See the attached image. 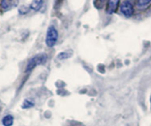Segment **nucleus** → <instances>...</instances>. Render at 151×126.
<instances>
[{
	"label": "nucleus",
	"mask_w": 151,
	"mask_h": 126,
	"mask_svg": "<svg viewBox=\"0 0 151 126\" xmlns=\"http://www.w3.org/2000/svg\"><path fill=\"white\" fill-rule=\"evenodd\" d=\"M48 56L46 53H39L32 57L28 61L26 66V73L31 72L34 68H35L37 66H40L42 64H44L47 61Z\"/></svg>",
	"instance_id": "f257e3e1"
},
{
	"label": "nucleus",
	"mask_w": 151,
	"mask_h": 126,
	"mask_svg": "<svg viewBox=\"0 0 151 126\" xmlns=\"http://www.w3.org/2000/svg\"><path fill=\"white\" fill-rule=\"evenodd\" d=\"M58 38V32L57 28L54 26L49 27L47 30V34H46V39H45L47 46L53 47L57 44Z\"/></svg>",
	"instance_id": "f03ea898"
},
{
	"label": "nucleus",
	"mask_w": 151,
	"mask_h": 126,
	"mask_svg": "<svg viewBox=\"0 0 151 126\" xmlns=\"http://www.w3.org/2000/svg\"><path fill=\"white\" fill-rule=\"evenodd\" d=\"M120 12L121 13L127 17V18H130L133 16L134 12V8L132 3L128 2V1H124L121 5H120Z\"/></svg>",
	"instance_id": "7ed1b4c3"
},
{
	"label": "nucleus",
	"mask_w": 151,
	"mask_h": 126,
	"mask_svg": "<svg viewBox=\"0 0 151 126\" xmlns=\"http://www.w3.org/2000/svg\"><path fill=\"white\" fill-rule=\"evenodd\" d=\"M120 0H107L106 4V12L108 14H113L116 12L117 9L119 6Z\"/></svg>",
	"instance_id": "20e7f679"
},
{
	"label": "nucleus",
	"mask_w": 151,
	"mask_h": 126,
	"mask_svg": "<svg viewBox=\"0 0 151 126\" xmlns=\"http://www.w3.org/2000/svg\"><path fill=\"white\" fill-rule=\"evenodd\" d=\"M19 4V0H1V8L4 11H9L16 7Z\"/></svg>",
	"instance_id": "39448f33"
},
{
	"label": "nucleus",
	"mask_w": 151,
	"mask_h": 126,
	"mask_svg": "<svg viewBox=\"0 0 151 126\" xmlns=\"http://www.w3.org/2000/svg\"><path fill=\"white\" fill-rule=\"evenodd\" d=\"M43 2H44V0H33L32 3L29 5V9L32 10V11L37 12L42 8V6L43 4Z\"/></svg>",
	"instance_id": "423d86ee"
},
{
	"label": "nucleus",
	"mask_w": 151,
	"mask_h": 126,
	"mask_svg": "<svg viewBox=\"0 0 151 126\" xmlns=\"http://www.w3.org/2000/svg\"><path fill=\"white\" fill-rule=\"evenodd\" d=\"M151 4V0H137V5L140 9H145Z\"/></svg>",
	"instance_id": "0eeeda50"
},
{
	"label": "nucleus",
	"mask_w": 151,
	"mask_h": 126,
	"mask_svg": "<svg viewBox=\"0 0 151 126\" xmlns=\"http://www.w3.org/2000/svg\"><path fill=\"white\" fill-rule=\"evenodd\" d=\"M2 124L4 126H12L13 124V117L10 115L4 117L3 118V121H2Z\"/></svg>",
	"instance_id": "6e6552de"
},
{
	"label": "nucleus",
	"mask_w": 151,
	"mask_h": 126,
	"mask_svg": "<svg viewBox=\"0 0 151 126\" xmlns=\"http://www.w3.org/2000/svg\"><path fill=\"white\" fill-rule=\"evenodd\" d=\"M72 56V53L69 52H60L58 55V60H65V59H68Z\"/></svg>",
	"instance_id": "1a4fd4ad"
},
{
	"label": "nucleus",
	"mask_w": 151,
	"mask_h": 126,
	"mask_svg": "<svg viewBox=\"0 0 151 126\" xmlns=\"http://www.w3.org/2000/svg\"><path fill=\"white\" fill-rule=\"evenodd\" d=\"M34 106V103L33 102H31L30 101H27V100H26L25 101H24V103H23V108L24 109H29V108H32Z\"/></svg>",
	"instance_id": "9d476101"
},
{
	"label": "nucleus",
	"mask_w": 151,
	"mask_h": 126,
	"mask_svg": "<svg viewBox=\"0 0 151 126\" xmlns=\"http://www.w3.org/2000/svg\"><path fill=\"white\" fill-rule=\"evenodd\" d=\"M127 1H128V2H130V3H132V4H133V3L136 2L137 0H127Z\"/></svg>",
	"instance_id": "9b49d317"
}]
</instances>
